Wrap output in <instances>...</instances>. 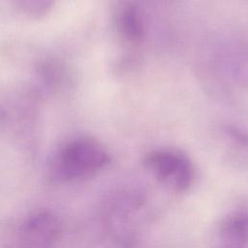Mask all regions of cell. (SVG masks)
Masks as SVG:
<instances>
[{
	"label": "cell",
	"instance_id": "1",
	"mask_svg": "<svg viewBox=\"0 0 248 248\" xmlns=\"http://www.w3.org/2000/svg\"><path fill=\"white\" fill-rule=\"evenodd\" d=\"M109 162V153L100 141L82 137L70 141L61 149L55 170L63 180H77L96 174Z\"/></svg>",
	"mask_w": 248,
	"mask_h": 248
},
{
	"label": "cell",
	"instance_id": "2",
	"mask_svg": "<svg viewBox=\"0 0 248 248\" xmlns=\"http://www.w3.org/2000/svg\"><path fill=\"white\" fill-rule=\"evenodd\" d=\"M61 222L49 210L30 213L7 231L2 248H52L60 238Z\"/></svg>",
	"mask_w": 248,
	"mask_h": 248
},
{
	"label": "cell",
	"instance_id": "3",
	"mask_svg": "<svg viewBox=\"0 0 248 248\" xmlns=\"http://www.w3.org/2000/svg\"><path fill=\"white\" fill-rule=\"evenodd\" d=\"M143 162L161 184L174 192H184L194 183V166L188 156L179 150H153L145 155Z\"/></svg>",
	"mask_w": 248,
	"mask_h": 248
},
{
	"label": "cell",
	"instance_id": "4",
	"mask_svg": "<svg viewBox=\"0 0 248 248\" xmlns=\"http://www.w3.org/2000/svg\"><path fill=\"white\" fill-rule=\"evenodd\" d=\"M215 248H248V208H239L223 217L214 236Z\"/></svg>",
	"mask_w": 248,
	"mask_h": 248
},
{
	"label": "cell",
	"instance_id": "5",
	"mask_svg": "<svg viewBox=\"0 0 248 248\" xmlns=\"http://www.w3.org/2000/svg\"><path fill=\"white\" fill-rule=\"evenodd\" d=\"M116 28L122 41L135 46L141 42L144 28L137 7L129 2L120 6L116 14Z\"/></svg>",
	"mask_w": 248,
	"mask_h": 248
},
{
	"label": "cell",
	"instance_id": "6",
	"mask_svg": "<svg viewBox=\"0 0 248 248\" xmlns=\"http://www.w3.org/2000/svg\"><path fill=\"white\" fill-rule=\"evenodd\" d=\"M17 8L31 17L45 16L53 6L55 0H14Z\"/></svg>",
	"mask_w": 248,
	"mask_h": 248
}]
</instances>
